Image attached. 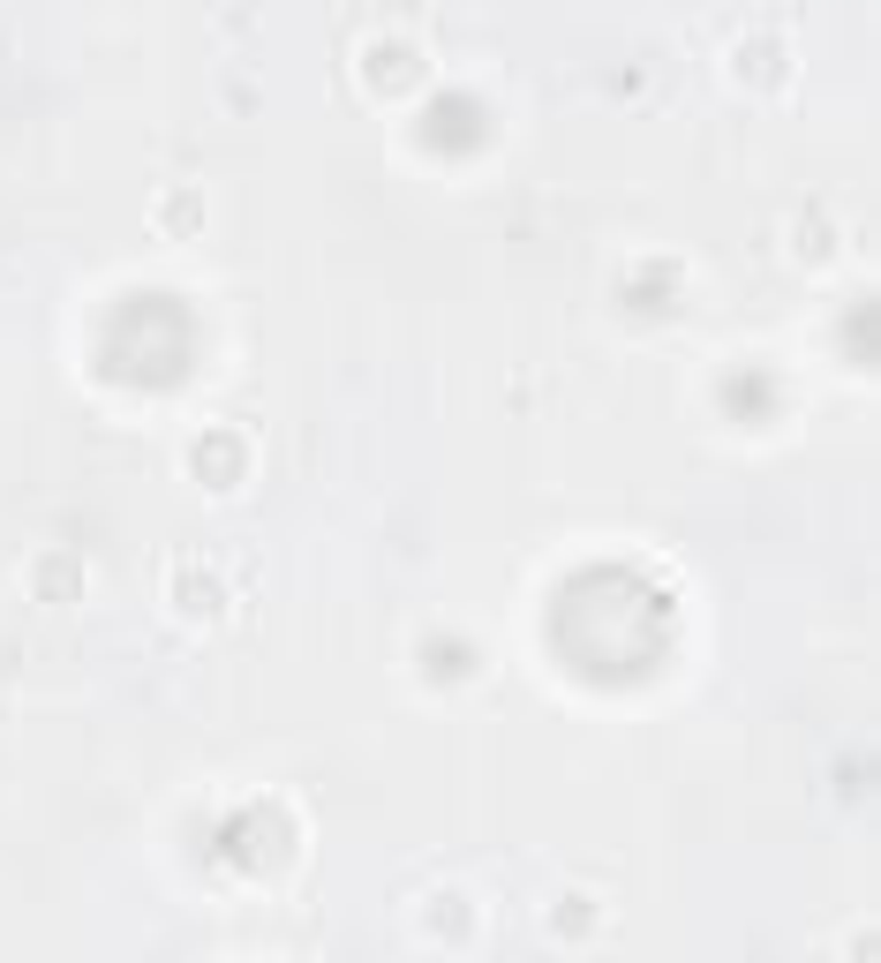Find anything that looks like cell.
Here are the masks:
<instances>
[{"mask_svg":"<svg viewBox=\"0 0 881 963\" xmlns=\"http://www.w3.org/2000/svg\"><path fill=\"white\" fill-rule=\"evenodd\" d=\"M226 459H242V445H234L226 430H211V437H203V445H197V467H203V474H211V490H219V467H226Z\"/></svg>","mask_w":881,"mask_h":963,"instance_id":"cell-1","label":"cell"}]
</instances>
